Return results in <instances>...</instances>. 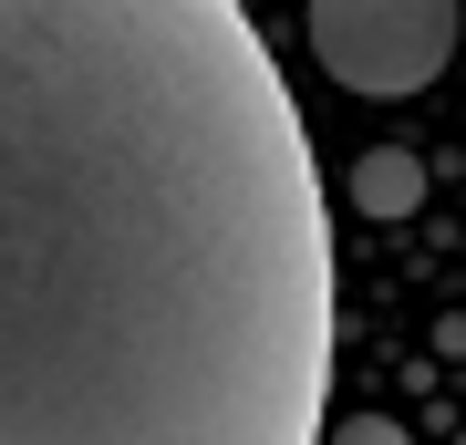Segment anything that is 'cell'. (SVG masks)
I'll use <instances>...</instances> for the list:
<instances>
[{"label": "cell", "mask_w": 466, "mask_h": 445, "mask_svg": "<svg viewBox=\"0 0 466 445\" xmlns=\"http://www.w3.org/2000/svg\"><path fill=\"white\" fill-rule=\"evenodd\" d=\"M332 207L249 0H0V445H321Z\"/></svg>", "instance_id": "6da1fadb"}, {"label": "cell", "mask_w": 466, "mask_h": 445, "mask_svg": "<svg viewBox=\"0 0 466 445\" xmlns=\"http://www.w3.org/2000/svg\"><path fill=\"white\" fill-rule=\"evenodd\" d=\"M456 52V0H311V63L342 94H425Z\"/></svg>", "instance_id": "7a4b0ae2"}, {"label": "cell", "mask_w": 466, "mask_h": 445, "mask_svg": "<svg viewBox=\"0 0 466 445\" xmlns=\"http://www.w3.org/2000/svg\"><path fill=\"white\" fill-rule=\"evenodd\" d=\"M352 207H373V217H415V207H425V166L404 156V146H363V156H352Z\"/></svg>", "instance_id": "3957f363"}, {"label": "cell", "mask_w": 466, "mask_h": 445, "mask_svg": "<svg viewBox=\"0 0 466 445\" xmlns=\"http://www.w3.org/2000/svg\"><path fill=\"white\" fill-rule=\"evenodd\" d=\"M321 445H415V435L394 414H342V425H321Z\"/></svg>", "instance_id": "277c9868"}, {"label": "cell", "mask_w": 466, "mask_h": 445, "mask_svg": "<svg viewBox=\"0 0 466 445\" xmlns=\"http://www.w3.org/2000/svg\"><path fill=\"white\" fill-rule=\"evenodd\" d=\"M249 11H259V0H249Z\"/></svg>", "instance_id": "5b68a950"}]
</instances>
